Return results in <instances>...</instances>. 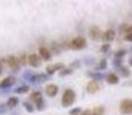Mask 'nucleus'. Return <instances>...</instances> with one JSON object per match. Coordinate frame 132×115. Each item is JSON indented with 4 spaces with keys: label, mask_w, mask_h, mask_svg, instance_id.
<instances>
[{
    "label": "nucleus",
    "mask_w": 132,
    "mask_h": 115,
    "mask_svg": "<svg viewBox=\"0 0 132 115\" xmlns=\"http://www.w3.org/2000/svg\"><path fill=\"white\" fill-rule=\"evenodd\" d=\"M76 100V92L72 89H67L62 94V99H61V104L63 107H69L75 103Z\"/></svg>",
    "instance_id": "obj_1"
},
{
    "label": "nucleus",
    "mask_w": 132,
    "mask_h": 115,
    "mask_svg": "<svg viewBox=\"0 0 132 115\" xmlns=\"http://www.w3.org/2000/svg\"><path fill=\"white\" fill-rule=\"evenodd\" d=\"M30 99H31L32 103H35L36 108L38 111H43V109L45 108V101L42 96V92H39V91L32 92V93L30 94Z\"/></svg>",
    "instance_id": "obj_2"
},
{
    "label": "nucleus",
    "mask_w": 132,
    "mask_h": 115,
    "mask_svg": "<svg viewBox=\"0 0 132 115\" xmlns=\"http://www.w3.org/2000/svg\"><path fill=\"white\" fill-rule=\"evenodd\" d=\"M5 61H6L8 67L11 68L14 73H17V71L20 70V68H21V63H20L19 58L15 57V55H8V57L5 59Z\"/></svg>",
    "instance_id": "obj_3"
},
{
    "label": "nucleus",
    "mask_w": 132,
    "mask_h": 115,
    "mask_svg": "<svg viewBox=\"0 0 132 115\" xmlns=\"http://www.w3.org/2000/svg\"><path fill=\"white\" fill-rule=\"evenodd\" d=\"M69 45L72 50H83L86 47V39L84 37L78 36V37H75L73 39H71Z\"/></svg>",
    "instance_id": "obj_4"
},
{
    "label": "nucleus",
    "mask_w": 132,
    "mask_h": 115,
    "mask_svg": "<svg viewBox=\"0 0 132 115\" xmlns=\"http://www.w3.org/2000/svg\"><path fill=\"white\" fill-rule=\"evenodd\" d=\"M101 84L99 83L98 81H94V80H92V81H90L87 84H86V91H87V93H90V94H94L96 93V92H99L101 90Z\"/></svg>",
    "instance_id": "obj_5"
},
{
    "label": "nucleus",
    "mask_w": 132,
    "mask_h": 115,
    "mask_svg": "<svg viewBox=\"0 0 132 115\" xmlns=\"http://www.w3.org/2000/svg\"><path fill=\"white\" fill-rule=\"evenodd\" d=\"M120 111L123 114L132 113V99H123L120 104Z\"/></svg>",
    "instance_id": "obj_6"
},
{
    "label": "nucleus",
    "mask_w": 132,
    "mask_h": 115,
    "mask_svg": "<svg viewBox=\"0 0 132 115\" xmlns=\"http://www.w3.org/2000/svg\"><path fill=\"white\" fill-rule=\"evenodd\" d=\"M64 65L61 62H56V63H53V65H48L46 67V73L47 75H54L56 71H61L62 69H64Z\"/></svg>",
    "instance_id": "obj_7"
},
{
    "label": "nucleus",
    "mask_w": 132,
    "mask_h": 115,
    "mask_svg": "<svg viewBox=\"0 0 132 115\" xmlns=\"http://www.w3.org/2000/svg\"><path fill=\"white\" fill-rule=\"evenodd\" d=\"M42 61H43V59L38 54L32 53V54L29 55V65L31 66V67H34V68L40 67V66H42Z\"/></svg>",
    "instance_id": "obj_8"
},
{
    "label": "nucleus",
    "mask_w": 132,
    "mask_h": 115,
    "mask_svg": "<svg viewBox=\"0 0 132 115\" xmlns=\"http://www.w3.org/2000/svg\"><path fill=\"white\" fill-rule=\"evenodd\" d=\"M102 34L103 32H101V30L98 27H91L90 30H88V36L93 40H98L100 38H102Z\"/></svg>",
    "instance_id": "obj_9"
},
{
    "label": "nucleus",
    "mask_w": 132,
    "mask_h": 115,
    "mask_svg": "<svg viewBox=\"0 0 132 115\" xmlns=\"http://www.w3.org/2000/svg\"><path fill=\"white\" fill-rule=\"evenodd\" d=\"M15 77H13V76H7L6 78H4L1 82H0V89H8L13 86L15 84Z\"/></svg>",
    "instance_id": "obj_10"
},
{
    "label": "nucleus",
    "mask_w": 132,
    "mask_h": 115,
    "mask_svg": "<svg viewBox=\"0 0 132 115\" xmlns=\"http://www.w3.org/2000/svg\"><path fill=\"white\" fill-rule=\"evenodd\" d=\"M115 34L116 32L114 31L113 29L106 30V31L102 34V40L105 42V44H109V42H113L114 38H115Z\"/></svg>",
    "instance_id": "obj_11"
},
{
    "label": "nucleus",
    "mask_w": 132,
    "mask_h": 115,
    "mask_svg": "<svg viewBox=\"0 0 132 115\" xmlns=\"http://www.w3.org/2000/svg\"><path fill=\"white\" fill-rule=\"evenodd\" d=\"M45 92H46V94L48 97L53 98V97H55L57 94L59 88H57V85H55V84H48L46 86V89H45Z\"/></svg>",
    "instance_id": "obj_12"
},
{
    "label": "nucleus",
    "mask_w": 132,
    "mask_h": 115,
    "mask_svg": "<svg viewBox=\"0 0 132 115\" xmlns=\"http://www.w3.org/2000/svg\"><path fill=\"white\" fill-rule=\"evenodd\" d=\"M39 57L44 61H48V60H51V58H52V53H51V51L48 50L47 47L42 46V47H39Z\"/></svg>",
    "instance_id": "obj_13"
},
{
    "label": "nucleus",
    "mask_w": 132,
    "mask_h": 115,
    "mask_svg": "<svg viewBox=\"0 0 132 115\" xmlns=\"http://www.w3.org/2000/svg\"><path fill=\"white\" fill-rule=\"evenodd\" d=\"M106 81H107V83L110 84V85H116V84H118V82H120V77H118L115 73H109L108 75L106 76Z\"/></svg>",
    "instance_id": "obj_14"
},
{
    "label": "nucleus",
    "mask_w": 132,
    "mask_h": 115,
    "mask_svg": "<svg viewBox=\"0 0 132 115\" xmlns=\"http://www.w3.org/2000/svg\"><path fill=\"white\" fill-rule=\"evenodd\" d=\"M6 105L9 108H14V107H16L17 105H19V98H17V97H11V98L7 100Z\"/></svg>",
    "instance_id": "obj_15"
},
{
    "label": "nucleus",
    "mask_w": 132,
    "mask_h": 115,
    "mask_svg": "<svg viewBox=\"0 0 132 115\" xmlns=\"http://www.w3.org/2000/svg\"><path fill=\"white\" fill-rule=\"evenodd\" d=\"M124 39L128 42H132V25H129L124 31Z\"/></svg>",
    "instance_id": "obj_16"
},
{
    "label": "nucleus",
    "mask_w": 132,
    "mask_h": 115,
    "mask_svg": "<svg viewBox=\"0 0 132 115\" xmlns=\"http://www.w3.org/2000/svg\"><path fill=\"white\" fill-rule=\"evenodd\" d=\"M29 90H30L29 85H21V86H19V88L15 89L14 91H15V93H17V94H24V93H27Z\"/></svg>",
    "instance_id": "obj_17"
},
{
    "label": "nucleus",
    "mask_w": 132,
    "mask_h": 115,
    "mask_svg": "<svg viewBox=\"0 0 132 115\" xmlns=\"http://www.w3.org/2000/svg\"><path fill=\"white\" fill-rule=\"evenodd\" d=\"M107 68V60L106 59H101L100 61H99V63L96 65V67H95V69L96 70H103V69H106Z\"/></svg>",
    "instance_id": "obj_18"
},
{
    "label": "nucleus",
    "mask_w": 132,
    "mask_h": 115,
    "mask_svg": "<svg viewBox=\"0 0 132 115\" xmlns=\"http://www.w3.org/2000/svg\"><path fill=\"white\" fill-rule=\"evenodd\" d=\"M92 115H105V107L103 106H96L93 108Z\"/></svg>",
    "instance_id": "obj_19"
},
{
    "label": "nucleus",
    "mask_w": 132,
    "mask_h": 115,
    "mask_svg": "<svg viewBox=\"0 0 132 115\" xmlns=\"http://www.w3.org/2000/svg\"><path fill=\"white\" fill-rule=\"evenodd\" d=\"M19 60H20V63H21V66H25L27 63H29V57H28L25 53H22V54L20 55Z\"/></svg>",
    "instance_id": "obj_20"
},
{
    "label": "nucleus",
    "mask_w": 132,
    "mask_h": 115,
    "mask_svg": "<svg viewBox=\"0 0 132 115\" xmlns=\"http://www.w3.org/2000/svg\"><path fill=\"white\" fill-rule=\"evenodd\" d=\"M117 70L120 71V73H121V75H122V76H124V77H129V76L131 75V71L129 70V69L126 68V67H123V66L118 68Z\"/></svg>",
    "instance_id": "obj_21"
},
{
    "label": "nucleus",
    "mask_w": 132,
    "mask_h": 115,
    "mask_svg": "<svg viewBox=\"0 0 132 115\" xmlns=\"http://www.w3.org/2000/svg\"><path fill=\"white\" fill-rule=\"evenodd\" d=\"M72 73H73V68L72 67L64 68V69H62V70L60 71V76L61 77H63V76H68V75H70V74H72Z\"/></svg>",
    "instance_id": "obj_22"
},
{
    "label": "nucleus",
    "mask_w": 132,
    "mask_h": 115,
    "mask_svg": "<svg viewBox=\"0 0 132 115\" xmlns=\"http://www.w3.org/2000/svg\"><path fill=\"white\" fill-rule=\"evenodd\" d=\"M88 75H90L94 81H101L103 77H105L102 74H99V73H88Z\"/></svg>",
    "instance_id": "obj_23"
},
{
    "label": "nucleus",
    "mask_w": 132,
    "mask_h": 115,
    "mask_svg": "<svg viewBox=\"0 0 132 115\" xmlns=\"http://www.w3.org/2000/svg\"><path fill=\"white\" fill-rule=\"evenodd\" d=\"M23 106L25 107V109H27L29 113H32V112L35 111V106H34L32 104L28 103V101H24V103H23Z\"/></svg>",
    "instance_id": "obj_24"
},
{
    "label": "nucleus",
    "mask_w": 132,
    "mask_h": 115,
    "mask_svg": "<svg viewBox=\"0 0 132 115\" xmlns=\"http://www.w3.org/2000/svg\"><path fill=\"white\" fill-rule=\"evenodd\" d=\"M48 80V75L47 74H38L37 75V82H44Z\"/></svg>",
    "instance_id": "obj_25"
},
{
    "label": "nucleus",
    "mask_w": 132,
    "mask_h": 115,
    "mask_svg": "<svg viewBox=\"0 0 132 115\" xmlns=\"http://www.w3.org/2000/svg\"><path fill=\"white\" fill-rule=\"evenodd\" d=\"M125 54H126L125 51H124V50H120V51H117V52L115 53V59H122Z\"/></svg>",
    "instance_id": "obj_26"
},
{
    "label": "nucleus",
    "mask_w": 132,
    "mask_h": 115,
    "mask_svg": "<svg viewBox=\"0 0 132 115\" xmlns=\"http://www.w3.org/2000/svg\"><path fill=\"white\" fill-rule=\"evenodd\" d=\"M80 113H82V109L79 108V107H76V108H72L71 111L69 112L70 115H80Z\"/></svg>",
    "instance_id": "obj_27"
},
{
    "label": "nucleus",
    "mask_w": 132,
    "mask_h": 115,
    "mask_svg": "<svg viewBox=\"0 0 132 115\" xmlns=\"http://www.w3.org/2000/svg\"><path fill=\"white\" fill-rule=\"evenodd\" d=\"M109 48H110V45H109V44H103L102 46H101L100 51L102 53H106V52H108V51H109Z\"/></svg>",
    "instance_id": "obj_28"
},
{
    "label": "nucleus",
    "mask_w": 132,
    "mask_h": 115,
    "mask_svg": "<svg viewBox=\"0 0 132 115\" xmlns=\"http://www.w3.org/2000/svg\"><path fill=\"white\" fill-rule=\"evenodd\" d=\"M114 66L117 67V69L122 67V59H115V60H114Z\"/></svg>",
    "instance_id": "obj_29"
},
{
    "label": "nucleus",
    "mask_w": 132,
    "mask_h": 115,
    "mask_svg": "<svg viewBox=\"0 0 132 115\" xmlns=\"http://www.w3.org/2000/svg\"><path fill=\"white\" fill-rule=\"evenodd\" d=\"M80 115H92V111H90V109H85V111H83Z\"/></svg>",
    "instance_id": "obj_30"
},
{
    "label": "nucleus",
    "mask_w": 132,
    "mask_h": 115,
    "mask_svg": "<svg viewBox=\"0 0 132 115\" xmlns=\"http://www.w3.org/2000/svg\"><path fill=\"white\" fill-rule=\"evenodd\" d=\"M2 73V61L0 60V74Z\"/></svg>",
    "instance_id": "obj_31"
},
{
    "label": "nucleus",
    "mask_w": 132,
    "mask_h": 115,
    "mask_svg": "<svg viewBox=\"0 0 132 115\" xmlns=\"http://www.w3.org/2000/svg\"><path fill=\"white\" fill-rule=\"evenodd\" d=\"M124 85H132V82H126V83H124Z\"/></svg>",
    "instance_id": "obj_32"
},
{
    "label": "nucleus",
    "mask_w": 132,
    "mask_h": 115,
    "mask_svg": "<svg viewBox=\"0 0 132 115\" xmlns=\"http://www.w3.org/2000/svg\"><path fill=\"white\" fill-rule=\"evenodd\" d=\"M129 63H130V66H132V59H130V61H129Z\"/></svg>",
    "instance_id": "obj_33"
}]
</instances>
